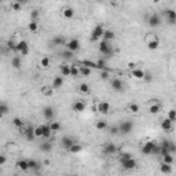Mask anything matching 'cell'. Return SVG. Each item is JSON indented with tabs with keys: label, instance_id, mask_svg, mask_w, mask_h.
<instances>
[{
	"label": "cell",
	"instance_id": "obj_1",
	"mask_svg": "<svg viewBox=\"0 0 176 176\" xmlns=\"http://www.w3.org/2000/svg\"><path fill=\"white\" fill-rule=\"evenodd\" d=\"M144 40H146V44H147L149 50H157L158 46H160V40H158V37L155 36L154 33H149Z\"/></svg>",
	"mask_w": 176,
	"mask_h": 176
},
{
	"label": "cell",
	"instance_id": "obj_2",
	"mask_svg": "<svg viewBox=\"0 0 176 176\" xmlns=\"http://www.w3.org/2000/svg\"><path fill=\"white\" fill-rule=\"evenodd\" d=\"M99 52L103 55H108V57H111L113 55V48H111V44L105 41V40H101L99 41Z\"/></svg>",
	"mask_w": 176,
	"mask_h": 176
},
{
	"label": "cell",
	"instance_id": "obj_3",
	"mask_svg": "<svg viewBox=\"0 0 176 176\" xmlns=\"http://www.w3.org/2000/svg\"><path fill=\"white\" fill-rule=\"evenodd\" d=\"M103 32L105 29L102 25H96L95 28H94V30L91 32V41H99V39H101L102 36H103Z\"/></svg>",
	"mask_w": 176,
	"mask_h": 176
},
{
	"label": "cell",
	"instance_id": "obj_4",
	"mask_svg": "<svg viewBox=\"0 0 176 176\" xmlns=\"http://www.w3.org/2000/svg\"><path fill=\"white\" fill-rule=\"evenodd\" d=\"M17 52H19L22 57L28 55V52H29V44H28V41H26V40H19L18 43H17Z\"/></svg>",
	"mask_w": 176,
	"mask_h": 176
},
{
	"label": "cell",
	"instance_id": "obj_5",
	"mask_svg": "<svg viewBox=\"0 0 176 176\" xmlns=\"http://www.w3.org/2000/svg\"><path fill=\"white\" fill-rule=\"evenodd\" d=\"M132 130H133V122H131V121H122L119 125V132L122 133V135L130 133Z\"/></svg>",
	"mask_w": 176,
	"mask_h": 176
},
{
	"label": "cell",
	"instance_id": "obj_6",
	"mask_svg": "<svg viewBox=\"0 0 176 176\" xmlns=\"http://www.w3.org/2000/svg\"><path fill=\"white\" fill-rule=\"evenodd\" d=\"M147 22H149V25L151 26V28H157V26L161 25V17L158 14H150L149 15V18H147Z\"/></svg>",
	"mask_w": 176,
	"mask_h": 176
},
{
	"label": "cell",
	"instance_id": "obj_7",
	"mask_svg": "<svg viewBox=\"0 0 176 176\" xmlns=\"http://www.w3.org/2000/svg\"><path fill=\"white\" fill-rule=\"evenodd\" d=\"M66 47H68V51H70V52L79 51V48H80L79 39H70L69 41H66Z\"/></svg>",
	"mask_w": 176,
	"mask_h": 176
},
{
	"label": "cell",
	"instance_id": "obj_8",
	"mask_svg": "<svg viewBox=\"0 0 176 176\" xmlns=\"http://www.w3.org/2000/svg\"><path fill=\"white\" fill-rule=\"evenodd\" d=\"M103 153L108 155L116 154V153H117V146H116L113 142H108V143H105V146H103Z\"/></svg>",
	"mask_w": 176,
	"mask_h": 176
},
{
	"label": "cell",
	"instance_id": "obj_9",
	"mask_svg": "<svg viewBox=\"0 0 176 176\" xmlns=\"http://www.w3.org/2000/svg\"><path fill=\"white\" fill-rule=\"evenodd\" d=\"M110 109H111L110 103H109V102H106V101L99 102V103H98V106H96V110L99 111V113H102V114H108L109 111H110Z\"/></svg>",
	"mask_w": 176,
	"mask_h": 176
},
{
	"label": "cell",
	"instance_id": "obj_10",
	"mask_svg": "<svg viewBox=\"0 0 176 176\" xmlns=\"http://www.w3.org/2000/svg\"><path fill=\"white\" fill-rule=\"evenodd\" d=\"M136 165H138V162L135 158H131V160H127V161L121 162V166L125 169V171H132V169L136 168Z\"/></svg>",
	"mask_w": 176,
	"mask_h": 176
},
{
	"label": "cell",
	"instance_id": "obj_11",
	"mask_svg": "<svg viewBox=\"0 0 176 176\" xmlns=\"http://www.w3.org/2000/svg\"><path fill=\"white\" fill-rule=\"evenodd\" d=\"M164 14L166 15V18H168L169 24H171V25H175V22H176V11L173 10V8H166V10L164 11Z\"/></svg>",
	"mask_w": 176,
	"mask_h": 176
},
{
	"label": "cell",
	"instance_id": "obj_12",
	"mask_svg": "<svg viewBox=\"0 0 176 176\" xmlns=\"http://www.w3.org/2000/svg\"><path fill=\"white\" fill-rule=\"evenodd\" d=\"M154 144H155V142H153V140L146 142V143L143 144V147H142V153L146 154V155H150L151 151H153V149H154Z\"/></svg>",
	"mask_w": 176,
	"mask_h": 176
},
{
	"label": "cell",
	"instance_id": "obj_13",
	"mask_svg": "<svg viewBox=\"0 0 176 176\" xmlns=\"http://www.w3.org/2000/svg\"><path fill=\"white\" fill-rule=\"evenodd\" d=\"M43 116L46 120H52L55 116V110L54 108H51V106H46V108L43 109Z\"/></svg>",
	"mask_w": 176,
	"mask_h": 176
},
{
	"label": "cell",
	"instance_id": "obj_14",
	"mask_svg": "<svg viewBox=\"0 0 176 176\" xmlns=\"http://www.w3.org/2000/svg\"><path fill=\"white\" fill-rule=\"evenodd\" d=\"M111 88L117 91V92H121L124 90V84H122V81L120 79H113L111 80Z\"/></svg>",
	"mask_w": 176,
	"mask_h": 176
},
{
	"label": "cell",
	"instance_id": "obj_15",
	"mask_svg": "<svg viewBox=\"0 0 176 176\" xmlns=\"http://www.w3.org/2000/svg\"><path fill=\"white\" fill-rule=\"evenodd\" d=\"M73 143H76V142L72 139V138H69V136H63V138H62V147L66 149V150H69V149L72 147Z\"/></svg>",
	"mask_w": 176,
	"mask_h": 176
},
{
	"label": "cell",
	"instance_id": "obj_16",
	"mask_svg": "<svg viewBox=\"0 0 176 176\" xmlns=\"http://www.w3.org/2000/svg\"><path fill=\"white\" fill-rule=\"evenodd\" d=\"M73 110H74L76 113H81V111L85 110V103H84L83 101H76L74 103H73Z\"/></svg>",
	"mask_w": 176,
	"mask_h": 176
},
{
	"label": "cell",
	"instance_id": "obj_17",
	"mask_svg": "<svg viewBox=\"0 0 176 176\" xmlns=\"http://www.w3.org/2000/svg\"><path fill=\"white\" fill-rule=\"evenodd\" d=\"M114 37H116V33L113 32V30H105L103 32V36H102V39L105 40V41H108V43H110L111 40H114Z\"/></svg>",
	"mask_w": 176,
	"mask_h": 176
},
{
	"label": "cell",
	"instance_id": "obj_18",
	"mask_svg": "<svg viewBox=\"0 0 176 176\" xmlns=\"http://www.w3.org/2000/svg\"><path fill=\"white\" fill-rule=\"evenodd\" d=\"M59 70H61L62 77H69V76H70V65L62 63V65L59 66Z\"/></svg>",
	"mask_w": 176,
	"mask_h": 176
},
{
	"label": "cell",
	"instance_id": "obj_19",
	"mask_svg": "<svg viewBox=\"0 0 176 176\" xmlns=\"http://www.w3.org/2000/svg\"><path fill=\"white\" fill-rule=\"evenodd\" d=\"M172 127H173V122H171L168 119L161 121V128H162V131H165V132H169V131L172 130Z\"/></svg>",
	"mask_w": 176,
	"mask_h": 176
},
{
	"label": "cell",
	"instance_id": "obj_20",
	"mask_svg": "<svg viewBox=\"0 0 176 176\" xmlns=\"http://www.w3.org/2000/svg\"><path fill=\"white\" fill-rule=\"evenodd\" d=\"M41 128H43V135H41V138L50 139L51 135H52V131L50 130V125H48V124H44V125H41Z\"/></svg>",
	"mask_w": 176,
	"mask_h": 176
},
{
	"label": "cell",
	"instance_id": "obj_21",
	"mask_svg": "<svg viewBox=\"0 0 176 176\" xmlns=\"http://www.w3.org/2000/svg\"><path fill=\"white\" fill-rule=\"evenodd\" d=\"M132 77H135L136 80H143L144 72L142 70V69H139V68H135V69L132 70Z\"/></svg>",
	"mask_w": 176,
	"mask_h": 176
},
{
	"label": "cell",
	"instance_id": "obj_22",
	"mask_svg": "<svg viewBox=\"0 0 176 176\" xmlns=\"http://www.w3.org/2000/svg\"><path fill=\"white\" fill-rule=\"evenodd\" d=\"M62 85H63V77H62V76L55 77L54 81H52V88H54V90H58V88H61Z\"/></svg>",
	"mask_w": 176,
	"mask_h": 176
},
{
	"label": "cell",
	"instance_id": "obj_23",
	"mask_svg": "<svg viewBox=\"0 0 176 176\" xmlns=\"http://www.w3.org/2000/svg\"><path fill=\"white\" fill-rule=\"evenodd\" d=\"M62 15H63L65 18L70 19V18L74 17V10H73L72 7H65V8H63V11H62Z\"/></svg>",
	"mask_w": 176,
	"mask_h": 176
},
{
	"label": "cell",
	"instance_id": "obj_24",
	"mask_svg": "<svg viewBox=\"0 0 176 176\" xmlns=\"http://www.w3.org/2000/svg\"><path fill=\"white\" fill-rule=\"evenodd\" d=\"M40 150L44 151V153H50L52 150V143L51 142H43V143L40 144Z\"/></svg>",
	"mask_w": 176,
	"mask_h": 176
},
{
	"label": "cell",
	"instance_id": "obj_25",
	"mask_svg": "<svg viewBox=\"0 0 176 176\" xmlns=\"http://www.w3.org/2000/svg\"><path fill=\"white\" fill-rule=\"evenodd\" d=\"M17 168L21 169V171H28L29 169L28 160H19V161H17Z\"/></svg>",
	"mask_w": 176,
	"mask_h": 176
},
{
	"label": "cell",
	"instance_id": "obj_26",
	"mask_svg": "<svg viewBox=\"0 0 176 176\" xmlns=\"http://www.w3.org/2000/svg\"><path fill=\"white\" fill-rule=\"evenodd\" d=\"M160 171L162 173H165V175H169V173H172V165H168V164L162 162L161 165H160Z\"/></svg>",
	"mask_w": 176,
	"mask_h": 176
},
{
	"label": "cell",
	"instance_id": "obj_27",
	"mask_svg": "<svg viewBox=\"0 0 176 176\" xmlns=\"http://www.w3.org/2000/svg\"><path fill=\"white\" fill-rule=\"evenodd\" d=\"M11 66L14 69H21L22 66V61H21V58L19 57H14L13 59H11Z\"/></svg>",
	"mask_w": 176,
	"mask_h": 176
},
{
	"label": "cell",
	"instance_id": "obj_28",
	"mask_svg": "<svg viewBox=\"0 0 176 176\" xmlns=\"http://www.w3.org/2000/svg\"><path fill=\"white\" fill-rule=\"evenodd\" d=\"M52 41H54L55 46H66V39L63 36H55Z\"/></svg>",
	"mask_w": 176,
	"mask_h": 176
},
{
	"label": "cell",
	"instance_id": "obj_29",
	"mask_svg": "<svg viewBox=\"0 0 176 176\" xmlns=\"http://www.w3.org/2000/svg\"><path fill=\"white\" fill-rule=\"evenodd\" d=\"M24 135L26 136V139H28V140H33V139H35V133H33V127H30V125H29L28 128L25 130Z\"/></svg>",
	"mask_w": 176,
	"mask_h": 176
},
{
	"label": "cell",
	"instance_id": "obj_30",
	"mask_svg": "<svg viewBox=\"0 0 176 176\" xmlns=\"http://www.w3.org/2000/svg\"><path fill=\"white\" fill-rule=\"evenodd\" d=\"M79 91L81 94H85V95H88V94L91 92V88H90V85H88L87 83H81L79 85Z\"/></svg>",
	"mask_w": 176,
	"mask_h": 176
},
{
	"label": "cell",
	"instance_id": "obj_31",
	"mask_svg": "<svg viewBox=\"0 0 176 176\" xmlns=\"http://www.w3.org/2000/svg\"><path fill=\"white\" fill-rule=\"evenodd\" d=\"M13 125L22 130V128L25 127V122H24V120L22 119H19V117H14V119H13Z\"/></svg>",
	"mask_w": 176,
	"mask_h": 176
},
{
	"label": "cell",
	"instance_id": "obj_32",
	"mask_svg": "<svg viewBox=\"0 0 176 176\" xmlns=\"http://www.w3.org/2000/svg\"><path fill=\"white\" fill-rule=\"evenodd\" d=\"M81 144L80 143H77V142H76V143H73V146L70 149H69V153H72V154H77V153H80V151H81Z\"/></svg>",
	"mask_w": 176,
	"mask_h": 176
},
{
	"label": "cell",
	"instance_id": "obj_33",
	"mask_svg": "<svg viewBox=\"0 0 176 176\" xmlns=\"http://www.w3.org/2000/svg\"><path fill=\"white\" fill-rule=\"evenodd\" d=\"M160 110H161V105H158V103H153L149 108V113L150 114H157V113H160Z\"/></svg>",
	"mask_w": 176,
	"mask_h": 176
},
{
	"label": "cell",
	"instance_id": "obj_34",
	"mask_svg": "<svg viewBox=\"0 0 176 176\" xmlns=\"http://www.w3.org/2000/svg\"><path fill=\"white\" fill-rule=\"evenodd\" d=\"M131 158H133L132 154L128 153V151H124V153H121V154L119 155V161L120 162H124V161H127V160H131Z\"/></svg>",
	"mask_w": 176,
	"mask_h": 176
},
{
	"label": "cell",
	"instance_id": "obj_35",
	"mask_svg": "<svg viewBox=\"0 0 176 176\" xmlns=\"http://www.w3.org/2000/svg\"><path fill=\"white\" fill-rule=\"evenodd\" d=\"M48 125H50V130L52 131V132H58V131L61 130V124L58 121H51Z\"/></svg>",
	"mask_w": 176,
	"mask_h": 176
},
{
	"label": "cell",
	"instance_id": "obj_36",
	"mask_svg": "<svg viewBox=\"0 0 176 176\" xmlns=\"http://www.w3.org/2000/svg\"><path fill=\"white\" fill-rule=\"evenodd\" d=\"M28 29L32 33H36L37 30H39V24L35 22V21H30V22H29V25H28Z\"/></svg>",
	"mask_w": 176,
	"mask_h": 176
},
{
	"label": "cell",
	"instance_id": "obj_37",
	"mask_svg": "<svg viewBox=\"0 0 176 176\" xmlns=\"http://www.w3.org/2000/svg\"><path fill=\"white\" fill-rule=\"evenodd\" d=\"M40 66H41V68H44V69H48V68H50V66H51L50 58H47V57L41 58V61H40Z\"/></svg>",
	"mask_w": 176,
	"mask_h": 176
},
{
	"label": "cell",
	"instance_id": "obj_38",
	"mask_svg": "<svg viewBox=\"0 0 176 176\" xmlns=\"http://www.w3.org/2000/svg\"><path fill=\"white\" fill-rule=\"evenodd\" d=\"M95 127H96V130L103 131V130H106V128H108V122L105 121V120H99V121L95 124Z\"/></svg>",
	"mask_w": 176,
	"mask_h": 176
},
{
	"label": "cell",
	"instance_id": "obj_39",
	"mask_svg": "<svg viewBox=\"0 0 176 176\" xmlns=\"http://www.w3.org/2000/svg\"><path fill=\"white\" fill-rule=\"evenodd\" d=\"M8 111H10V108H8L7 103H0V117L4 114H7Z\"/></svg>",
	"mask_w": 176,
	"mask_h": 176
},
{
	"label": "cell",
	"instance_id": "obj_40",
	"mask_svg": "<svg viewBox=\"0 0 176 176\" xmlns=\"http://www.w3.org/2000/svg\"><path fill=\"white\" fill-rule=\"evenodd\" d=\"M79 74H80L79 66L77 65H70V76H72V77H77Z\"/></svg>",
	"mask_w": 176,
	"mask_h": 176
},
{
	"label": "cell",
	"instance_id": "obj_41",
	"mask_svg": "<svg viewBox=\"0 0 176 176\" xmlns=\"http://www.w3.org/2000/svg\"><path fill=\"white\" fill-rule=\"evenodd\" d=\"M33 133H35V138H41V135H43V128H41V125H37L33 128Z\"/></svg>",
	"mask_w": 176,
	"mask_h": 176
},
{
	"label": "cell",
	"instance_id": "obj_42",
	"mask_svg": "<svg viewBox=\"0 0 176 176\" xmlns=\"http://www.w3.org/2000/svg\"><path fill=\"white\" fill-rule=\"evenodd\" d=\"M79 70H80V74H83V76H90L91 74V69L87 68V66H79Z\"/></svg>",
	"mask_w": 176,
	"mask_h": 176
},
{
	"label": "cell",
	"instance_id": "obj_43",
	"mask_svg": "<svg viewBox=\"0 0 176 176\" xmlns=\"http://www.w3.org/2000/svg\"><path fill=\"white\" fill-rule=\"evenodd\" d=\"M162 160H164V164H168V165H172L173 164V155L172 154H168V155H164L162 157Z\"/></svg>",
	"mask_w": 176,
	"mask_h": 176
},
{
	"label": "cell",
	"instance_id": "obj_44",
	"mask_svg": "<svg viewBox=\"0 0 176 176\" xmlns=\"http://www.w3.org/2000/svg\"><path fill=\"white\" fill-rule=\"evenodd\" d=\"M166 119H168L171 122H175L176 121V111L173 110V109H171V110L168 111V117H166Z\"/></svg>",
	"mask_w": 176,
	"mask_h": 176
},
{
	"label": "cell",
	"instance_id": "obj_45",
	"mask_svg": "<svg viewBox=\"0 0 176 176\" xmlns=\"http://www.w3.org/2000/svg\"><path fill=\"white\" fill-rule=\"evenodd\" d=\"M6 46H7V50H13V51H17V43H15L14 40L11 39V40H8L7 41V44H6Z\"/></svg>",
	"mask_w": 176,
	"mask_h": 176
},
{
	"label": "cell",
	"instance_id": "obj_46",
	"mask_svg": "<svg viewBox=\"0 0 176 176\" xmlns=\"http://www.w3.org/2000/svg\"><path fill=\"white\" fill-rule=\"evenodd\" d=\"M28 165H29V169H39V162L36 160H29Z\"/></svg>",
	"mask_w": 176,
	"mask_h": 176
},
{
	"label": "cell",
	"instance_id": "obj_47",
	"mask_svg": "<svg viewBox=\"0 0 176 176\" xmlns=\"http://www.w3.org/2000/svg\"><path fill=\"white\" fill-rule=\"evenodd\" d=\"M52 87H43L41 88V92L44 94V95H47V96H50V95H52Z\"/></svg>",
	"mask_w": 176,
	"mask_h": 176
},
{
	"label": "cell",
	"instance_id": "obj_48",
	"mask_svg": "<svg viewBox=\"0 0 176 176\" xmlns=\"http://www.w3.org/2000/svg\"><path fill=\"white\" fill-rule=\"evenodd\" d=\"M21 7H22V4L18 3V1H13V3H11V8H13L14 11H19Z\"/></svg>",
	"mask_w": 176,
	"mask_h": 176
},
{
	"label": "cell",
	"instance_id": "obj_49",
	"mask_svg": "<svg viewBox=\"0 0 176 176\" xmlns=\"http://www.w3.org/2000/svg\"><path fill=\"white\" fill-rule=\"evenodd\" d=\"M128 109H130V111H132V113H138V111H139V106H138L136 103H131L130 106H128Z\"/></svg>",
	"mask_w": 176,
	"mask_h": 176
},
{
	"label": "cell",
	"instance_id": "obj_50",
	"mask_svg": "<svg viewBox=\"0 0 176 176\" xmlns=\"http://www.w3.org/2000/svg\"><path fill=\"white\" fill-rule=\"evenodd\" d=\"M30 18H32V21L37 22V18H39V11H37V10H33L32 13H30Z\"/></svg>",
	"mask_w": 176,
	"mask_h": 176
},
{
	"label": "cell",
	"instance_id": "obj_51",
	"mask_svg": "<svg viewBox=\"0 0 176 176\" xmlns=\"http://www.w3.org/2000/svg\"><path fill=\"white\" fill-rule=\"evenodd\" d=\"M105 66H106V61L105 59H98L96 61V68H101V69H105Z\"/></svg>",
	"mask_w": 176,
	"mask_h": 176
},
{
	"label": "cell",
	"instance_id": "obj_52",
	"mask_svg": "<svg viewBox=\"0 0 176 176\" xmlns=\"http://www.w3.org/2000/svg\"><path fill=\"white\" fill-rule=\"evenodd\" d=\"M61 55H62V58H65V59H69V58H72V57H73V52H70V51H63Z\"/></svg>",
	"mask_w": 176,
	"mask_h": 176
},
{
	"label": "cell",
	"instance_id": "obj_53",
	"mask_svg": "<svg viewBox=\"0 0 176 176\" xmlns=\"http://www.w3.org/2000/svg\"><path fill=\"white\" fill-rule=\"evenodd\" d=\"M143 80H144V81H147V83H150L151 80H153V76H151V73H146V72H144Z\"/></svg>",
	"mask_w": 176,
	"mask_h": 176
},
{
	"label": "cell",
	"instance_id": "obj_54",
	"mask_svg": "<svg viewBox=\"0 0 176 176\" xmlns=\"http://www.w3.org/2000/svg\"><path fill=\"white\" fill-rule=\"evenodd\" d=\"M109 131H110L111 135H117V133H120L119 132V127H110V128H109Z\"/></svg>",
	"mask_w": 176,
	"mask_h": 176
},
{
	"label": "cell",
	"instance_id": "obj_55",
	"mask_svg": "<svg viewBox=\"0 0 176 176\" xmlns=\"http://www.w3.org/2000/svg\"><path fill=\"white\" fill-rule=\"evenodd\" d=\"M151 154H160V144H157V143L154 144V149L151 151Z\"/></svg>",
	"mask_w": 176,
	"mask_h": 176
},
{
	"label": "cell",
	"instance_id": "obj_56",
	"mask_svg": "<svg viewBox=\"0 0 176 176\" xmlns=\"http://www.w3.org/2000/svg\"><path fill=\"white\" fill-rule=\"evenodd\" d=\"M6 161H7V158H6V155L0 154V165H4V164H6Z\"/></svg>",
	"mask_w": 176,
	"mask_h": 176
},
{
	"label": "cell",
	"instance_id": "obj_57",
	"mask_svg": "<svg viewBox=\"0 0 176 176\" xmlns=\"http://www.w3.org/2000/svg\"><path fill=\"white\" fill-rule=\"evenodd\" d=\"M101 77H102V80H108L109 79V72H106V70H105V72H102L101 73Z\"/></svg>",
	"mask_w": 176,
	"mask_h": 176
},
{
	"label": "cell",
	"instance_id": "obj_58",
	"mask_svg": "<svg viewBox=\"0 0 176 176\" xmlns=\"http://www.w3.org/2000/svg\"><path fill=\"white\" fill-rule=\"evenodd\" d=\"M128 68H130L131 70H133V69L136 68V65H135V63H133V62H130V63H128Z\"/></svg>",
	"mask_w": 176,
	"mask_h": 176
}]
</instances>
